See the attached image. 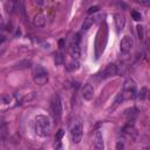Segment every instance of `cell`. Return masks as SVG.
<instances>
[{
  "instance_id": "1",
  "label": "cell",
  "mask_w": 150,
  "mask_h": 150,
  "mask_svg": "<svg viewBox=\"0 0 150 150\" xmlns=\"http://www.w3.org/2000/svg\"><path fill=\"white\" fill-rule=\"evenodd\" d=\"M52 123L48 116L46 115H38L34 118V131L38 136L47 137L50 134Z\"/></svg>"
},
{
  "instance_id": "2",
  "label": "cell",
  "mask_w": 150,
  "mask_h": 150,
  "mask_svg": "<svg viewBox=\"0 0 150 150\" xmlns=\"http://www.w3.org/2000/svg\"><path fill=\"white\" fill-rule=\"evenodd\" d=\"M122 93V96H123V100H130V98H134L136 97L137 95V89H136V83L134 80L131 79H128L124 84H123V90L121 91Z\"/></svg>"
},
{
  "instance_id": "3",
  "label": "cell",
  "mask_w": 150,
  "mask_h": 150,
  "mask_svg": "<svg viewBox=\"0 0 150 150\" xmlns=\"http://www.w3.org/2000/svg\"><path fill=\"white\" fill-rule=\"evenodd\" d=\"M33 79H34V82L39 86H43L48 82V73L46 71V69L41 66H36L34 68V71H33Z\"/></svg>"
},
{
  "instance_id": "4",
  "label": "cell",
  "mask_w": 150,
  "mask_h": 150,
  "mask_svg": "<svg viewBox=\"0 0 150 150\" xmlns=\"http://www.w3.org/2000/svg\"><path fill=\"white\" fill-rule=\"evenodd\" d=\"M50 109H52V112L54 115L55 118H60L61 114H62V104H61V100H60V96L57 94L54 95L53 100H52V104H50Z\"/></svg>"
},
{
  "instance_id": "5",
  "label": "cell",
  "mask_w": 150,
  "mask_h": 150,
  "mask_svg": "<svg viewBox=\"0 0 150 150\" xmlns=\"http://www.w3.org/2000/svg\"><path fill=\"white\" fill-rule=\"evenodd\" d=\"M70 136H71V141L74 143H80L83 136V129H82V124L81 123H75L74 127L70 130Z\"/></svg>"
},
{
  "instance_id": "6",
  "label": "cell",
  "mask_w": 150,
  "mask_h": 150,
  "mask_svg": "<svg viewBox=\"0 0 150 150\" xmlns=\"http://www.w3.org/2000/svg\"><path fill=\"white\" fill-rule=\"evenodd\" d=\"M118 74V68L115 63H110L105 67V69L102 71V75L101 77L102 79H107V77H110V76H115Z\"/></svg>"
},
{
  "instance_id": "7",
  "label": "cell",
  "mask_w": 150,
  "mask_h": 150,
  "mask_svg": "<svg viewBox=\"0 0 150 150\" xmlns=\"http://www.w3.org/2000/svg\"><path fill=\"white\" fill-rule=\"evenodd\" d=\"M132 47V39L129 36V35H125L123 36V39L121 40V43H120V49L122 53H129L130 49Z\"/></svg>"
},
{
  "instance_id": "8",
  "label": "cell",
  "mask_w": 150,
  "mask_h": 150,
  "mask_svg": "<svg viewBox=\"0 0 150 150\" xmlns=\"http://www.w3.org/2000/svg\"><path fill=\"white\" fill-rule=\"evenodd\" d=\"M114 20H115V26H116V30L120 33L121 30H123L124 25H125V16L122 13H115L114 14Z\"/></svg>"
},
{
  "instance_id": "9",
  "label": "cell",
  "mask_w": 150,
  "mask_h": 150,
  "mask_svg": "<svg viewBox=\"0 0 150 150\" xmlns=\"http://www.w3.org/2000/svg\"><path fill=\"white\" fill-rule=\"evenodd\" d=\"M94 146L96 150H103L104 148V144H103V137H102V134L100 130H96L95 134H94Z\"/></svg>"
},
{
  "instance_id": "10",
  "label": "cell",
  "mask_w": 150,
  "mask_h": 150,
  "mask_svg": "<svg viewBox=\"0 0 150 150\" xmlns=\"http://www.w3.org/2000/svg\"><path fill=\"white\" fill-rule=\"evenodd\" d=\"M94 96V88L90 83H87L82 89V97L87 101H90Z\"/></svg>"
},
{
  "instance_id": "11",
  "label": "cell",
  "mask_w": 150,
  "mask_h": 150,
  "mask_svg": "<svg viewBox=\"0 0 150 150\" xmlns=\"http://www.w3.org/2000/svg\"><path fill=\"white\" fill-rule=\"evenodd\" d=\"M69 54L71 56V60H77L79 61V57H80V47H79V43L71 41L70 47H69Z\"/></svg>"
},
{
  "instance_id": "12",
  "label": "cell",
  "mask_w": 150,
  "mask_h": 150,
  "mask_svg": "<svg viewBox=\"0 0 150 150\" xmlns=\"http://www.w3.org/2000/svg\"><path fill=\"white\" fill-rule=\"evenodd\" d=\"M33 23L35 27H43L46 25V16L43 13H38L33 19Z\"/></svg>"
},
{
  "instance_id": "13",
  "label": "cell",
  "mask_w": 150,
  "mask_h": 150,
  "mask_svg": "<svg viewBox=\"0 0 150 150\" xmlns=\"http://www.w3.org/2000/svg\"><path fill=\"white\" fill-rule=\"evenodd\" d=\"M137 114H138V110H137L136 108H131V109L125 110L124 116H125V117H128V120H129V121H134V118L137 116Z\"/></svg>"
},
{
  "instance_id": "14",
  "label": "cell",
  "mask_w": 150,
  "mask_h": 150,
  "mask_svg": "<svg viewBox=\"0 0 150 150\" xmlns=\"http://www.w3.org/2000/svg\"><path fill=\"white\" fill-rule=\"evenodd\" d=\"M79 67H80V63H79V61H77V60H71V61L66 66L67 70H69V71L77 70V69H79Z\"/></svg>"
},
{
  "instance_id": "15",
  "label": "cell",
  "mask_w": 150,
  "mask_h": 150,
  "mask_svg": "<svg viewBox=\"0 0 150 150\" xmlns=\"http://www.w3.org/2000/svg\"><path fill=\"white\" fill-rule=\"evenodd\" d=\"M122 101H123V96H122V93H120L116 97H115V100H114V103H112V105L110 107V110H115L121 103H122Z\"/></svg>"
},
{
  "instance_id": "16",
  "label": "cell",
  "mask_w": 150,
  "mask_h": 150,
  "mask_svg": "<svg viewBox=\"0 0 150 150\" xmlns=\"http://www.w3.org/2000/svg\"><path fill=\"white\" fill-rule=\"evenodd\" d=\"M93 23H94V22H93L91 18H87V19H84V21H83V23H82V30H88V29L91 27Z\"/></svg>"
},
{
  "instance_id": "17",
  "label": "cell",
  "mask_w": 150,
  "mask_h": 150,
  "mask_svg": "<svg viewBox=\"0 0 150 150\" xmlns=\"http://www.w3.org/2000/svg\"><path fill=\"white\" fill-rule=\"evenodd\" d=\"M146 96H148V88H145V87L141 88V90H139V93H138L139 100H145Z\"/></svg>"
},
{
  "instance_id": "18",
  "label": "cell",
  "mask_w": 150,
  "mask_h": 150,
  "mask_svg": "<svg viewBox=\"0 0 150 150\" xmlns=\"http://www.w3.org/2000/svg\"><path fill=\"white\" fill-rule=\"evenodd\" d=\"M63 135H64V130H63V129H59V130L56 131V135H55V141H56L57 143H60L61 139H62V137H63Z\"/></svg>"
},
{
  "instance_id": "19",
  "label": "cell",
  "mask_w": 150,
  "mask_h": 150,
  "mask_svg": "<svg viewBox=\"0 0 150 150\" xmlns=\"http://www.w3.org/2000/svg\"><path fill=\"white\" fill-rule=\"evenodd\" d=\"M131 18H132L135 21H139V20H142V15H141V13H138V12H136V11H131Z\"/></svg>"
},
{
  "instance_id": "20",
  "label": "cell",
  "mask_w": 150,
  "mask_h": 150,
  "mask_svg": "<svg viewBox=\"0 0 150 150\" xmlns=\"http://www.w3.org/2000/svg\"><path fill=\"white\" fill-rule=\"evenodd\" d=\"M137 35H138V39H139V40H142L143 36H144V33H143V26H141V25L137 26Z\"/></svg>"
},
{
  "instance_id": "21",
  "label": "cell",
  "mask_w": 150,
  "mask_h": 150,
  "mask_svg": "<svg viewBox=\"0 0 150 150\" xmlns=\"http://www.w3.org/2000/svg\"><path fill=\"white\" fill-rule=\"evenodd\" d=\"M63 60H64V57H63V55H62V54H56V55H55V63H56V64L62 63V62H63Z\"/></svg>"
},
{
  "instance_id": "22",
  "label": "cell",
  "mask_w": 150,
  "mask_h": 150,
  "mask_svg": "<svg viewBox=\"0 0 150 150\" xmlns=\"http://www.w3.org/2000/svg\"><path fill=\"white\" fill-rule=\"evenodd\" d=\"M13 5H14V2H5V7H6V11L8 13L13 12Z\"/></svg>"
},
{
  "instance_id": "23",
  "label": "cell",
  "mask_w": 150,
  "mask_h": 150,
  "mask_svg": "<svg viewBox=\"0 0 150 150\" xmlns=\"http://www.w3.org/2000/svg\"><path fill=\"white\" fill-rule=\"evenodd\" d=\"M98 9H100V7H98V6H91V7H89V9L87 11V13H88V14L97 13V12H98Z\"/></svg>"
},
{
  "instance_id": "24",
  "label": "cell",
  "mask_w": 150,
  "mask_h": 150,
  "mask_svg": "<svg viewBox=\"0 0 150 150\" xmlns=\"http://www.w3.org/2000/svg\"><path fill=\"white\" fill-rule=\"evenodd\" d=\"M116 150H124V143H123V141H118L116 143Z\"/></svg>"
},
{
  "instance_id": "25",
  "label": "cell",
  "mask_w": 150,
  "mask_h": 150,
  "mask_svg": "<svg viewBox=\"0 0 150 150\" xmlns=\"http://www.w3.org/2000/svg\"><path fill=\"white\" fill-rule=\"evenodd\" d=\"M63 43H64V40L61 39V40L59 41V46H60V48H63Z\"/></svg>"
},
{
  "instance_id": "26",
  "label": "cell",
  "mask_w": 150,
  "mask_h": 150,
  "mask_svg": "<svg viewBox=\"0 0 150 150\" xmlns=\"http://www.w3.org/2000/svg\"><path fill=\"white\" fill-rule=\"evenodd\" d=\"M2 23H4V19H2V15L0 14V27L2 26Z\"/></svg>"
},
{
  "instance_id": "27",
  "label": "cell",
  "mask_w": 150,
  "mask_h": 150,
  "mask_svg": "<svg viewBox=\"0 0 150 150\" xmlns=\"http://www.w3.org/2000/svg\"><path fill=\"white\" fill-rule=\"evenodd\" d=\"M2 41H5V38H1V39H0V43H1Z\"/></svg>"
}]
</instances>
